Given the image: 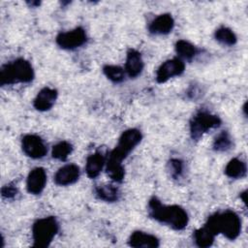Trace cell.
Wrapping results in <instances>:
<instances>
[{
    "instance_id": "cell-1",
    "label": "cell",
    "mask_w": 248,
    "mask_h": 248,
    "mask_svg": "<svg viewBox=\"0 0 248 248\" xmlns=\"http://www.w3.org/2000/svg\"><path fill=\"white\" fill-rule=\"evenodd\" d=\"M148 215L162 223L170 226L171 229L180 231L186 228L188 224V214L179 205H166L163 204L157 198L153 197L149 200L147 205Z\"/></svg>"
},
{
    "instance_id": "cell-2",
    "label": "cell",
    "mask_w": 248,
    "mask_h": 248,
    "mask_svg": "<svg viewBox=\"0 0 248 248\" xmlns=\"http://www.w3.org/2000/svg\"><path fill=\"white\" fill-rule=\"evenodd\" d=\"M205 226L215 234L222 233L230 240L237 238L241 232V220L232 210H225L211 215Z\"/></svg>"
},
{
    "instance_id": "cell-3",
    "label": "cell",
    "mask_w": 248,
    "mask_h": 248,
    "mask_svg": "<svg viewBox=\"0 0 248 248\" xmlns=\"http://www.w3.org/2000/svg\"><path fill=\"white\" fill-rule=\"evenodd\" d=\"M34 78V70L29 61L17 58L3 65L0 69V84L10 85L15 83H27Z\"/></svg>"
},
{
    "instance_id": "cell-4",
    "label": "cell",
    "mask_w": 248,
    "mask_h": 248,
    "mask_svg": "<svg viewBox=\"0 0 248 248\" xmlns=\"http://www.w3.org/2000/svg\"><path fill=\"white\" fill-rule=\"evenodd\" d=\"M58 222L55 217L48 216L37 220L32 227V236L34 247H48L54 236L58 232Z\"/></svg>"
},
{
    "instance_id": "cell-5",
    "label": "cell",
    "mask_w": 248,
    "mask_h": 248,
    "mask_svg": "<svg viewBox=\"0 0 248 248\" xmlns=\"http://www.w3.org/2000/svg\"><path fill=\"white\" fill-rule=\"evenodd\" d=\"M142 135L138 129H128L122 133L117 145L110 151L108 159L121 163L128 154L140 142Z\"/></svg>"
},
{
    "instance_id": "cell-6",
    "label": "cell",
    "mask_w": 248,
    "mask_h": 248,
    "mask_svg": "<svg viewBox=\"0 0 248 248\" xmlns=\"http://www.w3.org/2000/svg\"><path fill=\"white\" fill-rule=\"evenodd\" d=\"M221 124V119L207 111H199L190 121V135L195 140H198L211 129L218 128Z\"/></svg>"
},
{
    "instance_id": "cell-7",
    "label": "cell",
    "mask_w": 248,
    "mask_h": 248,
    "mask_svg": "<svg viewBox=\"0 0 248 248\" xmlns=\"http://www.w3.org/2000/svg\"><path fill=\"white\" fill-rule=\"evenodd\" d=\"M87 36L85 30L77 27L68 32L59 33L56 37V44L64 49H75L85 44Z\"/></svg>"
},
{
    "instance_id": "cell-8",
    "label": "cell",
    "mask_w": 248,
    "mask_h": 248,
    "mask_svg": "<svg viewBox=\"0 0 248 248\" xmlns=\"http://www.w3.org/2000/svg\"><path fill=\"white\" fill-rule=\"evenodd\" d=\"M184 62L178 57L166 60L156 72V80L159 83H164L173 77L180 76L184 72Z\"/></svg>"
},
{
    "instance_id": "cell-9",
    "label": "cell",
    "mask_w": 248,
    "mask_h": 248,
    "mask_svg": "<svg viewBox=\"0 0 248 248\" xmlns=\"http://www.w3.org/2000/svg\"><path fill=\"white\" fill-rule=\"evenodd\" d=\"M21 147L23 152L33 159L43 158L47 152L46 143L37 135H25L21 140Z\"/></svg>"
},
{
    "instance_id": "cell-10",
    "label": "cell",
    "mask_w": 248,
    "mask_h": 248,
    "mask_svg": "<svg viewBox=\"0 0 248 248\" xmlns=\"http://www.w3.org/2000/svg\"><path fill=\"white\" fill-rule=\"evenodd\" d=\"M46 183V170L41 167H37V168H34L29 172L27 176V181H26V188L30 194L39 195L45 189Z\"/></svg>"
},
{
    "instance_id": "cell-11",
    "label": "cell",
    "mask_w": 248,
    "mask_h": 248,
    "mask_svg": "<svg viewBox=\"0 0 248 248\" xmlns=\"http://www.w3.org/2000/svg\"><path fill=\"white\" fill-rule=\"evenodd\" d=\"M79 168L75 164H68L61 167L54 175V181L57 185L67 186L77 182L79 178Z\"/></svg>"
},
{
    "instance_id": "cell-12",
    "label": "cell",
    "mask_w": 248,
    "mask_h": 248,
    "mask_svg": "<svg viewBox=\"0 0 248 248\" xmlns=\"http://www.w3.org/2000/svg\"><path fill=\"white\" fill-rule=\"evenodd\" d=\"M57 96H58V93L56 89L44 87L39 91L36 98L34 99V102H33L34 108L40 111L48 110L54 105L57 99Z\"/></svg>"
},
{
    "instance_id": "cell-13",
    "label": "cell",
    "mask_w": 248,
    "mask_h": 248,
    "mask_svg": "<svg viewBox=\"0 0 248 248\" xmlns=\"http://www.w3.org/2000/svg\"><path fill=\"white\" fill-rule=\"evenodd\" d=\"M128 243L134 248H156L160 245L159 239L155 235L141 231L134 232L130 235Z\"/></svg>"
},
{
    "instance_id": "cell-14",
    "label": "cell",
    "mask_w": 248,
    "mask_h": 248,
    "mask_svg": "<svg viewBox=\"0 0 248 248\" xmlns=\"http://www.w3.org/2000/svg\"><path fill=\"white\" fill-rule=\"evenodd\" d=\"M174 20L170 14H163L155 17L148 25V31L155 35H166L171 32Z\"/></svg>"
},
{
    "instance_id": "cell-15",
    "label": "cell",
    "mask_w": 248,
    "mask_h": 248,
    "mask_svg": "<svg viewBox=\"0 0 248 248\" xmlns=\"http://www.w3.org/2000/svg\"><path fill=\"white\" fill-rule=\"evenodd\" d=\"M143 69V60L141 54L136 49H129L125 63V71L130 78L138 77Z\"/></svg>"
},
{
    "instance_id": "cell-16",
    "label": "cell",
    "mask_w": 248,
    "mask_h": 248,
    "mask_svg": "<svg viewBox=\"0 0 248 248\" xmlns=\"http://www.w3.org/2000/svg\"><path fill=\"white\" fill-rule=\"evenodd\" d=\"M105 164H106V160L104 155L101 152H95L89 155L86 159V165H85V171L87 176L90 178L97 177L102 171Z\"/></svg>"
},
{
    "instance_id": "cell-17",
    "label": "cell",
    "mask_w": 248,
    "mask_h": 248,
    "mask_svg": "<svg viewBox=\"0 0 248 248\" xmlns=\"http://www.w3.org/2000/svg\"><path fill=\"white\" fill-rule=\"evenodd\" d=\"M95 194L98 199L108 202H116L120 196L118 189L111 184L98 185L95 188Z\"/></svg>"
},
{
    "instance_id": "cell-18",
    "label": "cell",
    "mask_w": 248,
    "mask_h": 248,
    "mask_svg": "<svg viewBox=\"0 0 248 248\" xmlns=\"http://www.w3.org/2000/svg\"><path fill=\"white\" fill-rule=\"evenodd\" d=\"M246 164L238 158L232 159L225 168L226 175L231 178H242L246 175Z\"/></svg>"
},
{
    "instance_id": "cell-19",
    "label": "cell",
    "mask_w": 248,
    "mask_h": 248,
    "mask_svg": "<svg viewBox=\"0 0 248 248\" xmlns=\"http://www.w3.org/2000/svg\"><path fill=\"white\" fill-rule=\"evenodd\" d=\"M215 235L216 234L208 227L204 225L202 228H200L195 231L194 240L199 247L205 248L212 245Z\"/></svg>"
},
{
    "instance_id": "cell-20",
    "label": "cell",
    "mask_w": 248,
    "mask_h": 248,
    "mask_svg": "<svg viewBox=\"0 0 248 248\" xmlns=\"http://www.w3.org/2000/svg\"><path fill=\"white\" fill-rule=\"evenodd\" d=\"M175 51L180 59L192 60L198 53V48L185 40H179L175 44Z\"/></svg>"
},
{
    "instance_id": "cell-21",
    "label": "cell",
    "mask_w": 248,
    "mask_h": 248,
    "mask_svg": "<svg viewBox=\"0 0 248 248\" xmlns=\"http://www.w3.org/2000/svg\"><path fill=\"white\" fill-rule=\"evenodd\" d=\"M106 170H107L108 175L113 181L121 182L123 180L125 175V170H124V167L122 166V163L107 159Z\"/></svg>"
},
{
    "instance_id": "cell-22",
    "label": "cell",
    "mask_w": 248,
    "mask_h": 248,
    "mask_svg": "<svg viewBox=\"0 0 248 248\" xmlns=\"http://www.w3.org/2000/svg\"><path fill=\"white\" fill-rule=\"evenodd\" d=\"M214 36H215V39L219 43H221L223 45H226V46H233L237 41L236 36L232 32V30L228 28V27H225V26H222V27L218 28L215 31Z\"/></svg>"
},
{
    "instance_id": "cell-23",
    "label": "cell",
    "mask_w": 248,
    "mask_h": 248,
    "mask_svg": "<svg viewBox=\"0 0 248 248\" xmlns=\"http://www.w3.org/2000/svg\"><path fill=\"white\" fill-rule=\"evenodd\" d=\"M73 151V145L68 141H60L56 143L51 150V155L54 159L65 161Z\"/></svg>"
},
{
    "instance_id": "cell-24",
    "label": "cell",
    "mask_w": 248,
    "mask_h": 248,
    "mask_svg": "<svg viewBox=\"0 0 248 248\" xmlns=\"http://www.w3.org/2000/svg\"><path fill=\"white\" fill-rule=\"evenodd\" d=\"M103 72L105 76L113 82H121L125 77L124 70L121 67L115 65H106L103 68Z\"/></svg>"
},
{
    "instance_id": "cell-25",
    "label": "cell",
    "mask_w": 248,
    "mask_h": 248,
    "mask_svg": "<svg viewBox=\"0 0 248 248\" xmlns=\"http://www.w3.org/2000/svg\"><path fill=\"white\" fill-rule=\"evenodd\" d=\"M232 144V140L230 138V135L226 131H223L214 140L213 148L216 151L224 152V151H227V150L231 149Z\"/></svg>"
},
{
    "instance_id": "cell-26",
    "label": "cell",
    "mask_w": 248,
    "mask_h": 248,
    "mask_svg": "<svg viewBox=\"0 0 248 248\" xmlns=\"http://www.w3.org/2000/svg\"><path fill=\"white\" fill-rule=\"evenodd\" d=\"M168 170L173 179H178L184 170V164L180 159H170L168 163Z\"/></svg>"
},
{
    "instance_id": "cell-27",
    "label": "cell",
    "mask_w": 248,
    "mask_h": 248,
    "mask_svg": "<svg viewBox=\"0 0 248 248\" xmlns=\"http://www.w3.org/2000/svg\"><path fill=\"white\" fill-rule=\"evenodd\" d=\"M1 193H2V196L6 199H14L17 195L18 191L15 185L9 184V185H5L2 188Z\"/></svg>"
},
{
    "instance_id": "cell-28",
    "label": "cell",
    "mask_w": 248,
    "mask_h": 248,
    "mask_svg": "<svg viewBox=\"0 0 248 248\" xmlns=\"http://www.w3.org/2000/svg\"><path fill=\"white\" fill-rule=\"evenodd\" d=\"M246 192H243V193H241L240 194V197H241V199H242V201H243V202L244 203H246Z\"/></svg>"
}]
</instances>
